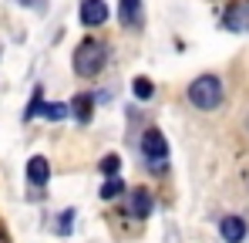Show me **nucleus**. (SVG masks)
Returning <instances> with one entry per match:
<instances>
[{
	"mask_svg": "<svg viewBox=\"0 0 249 243\" xmlns=\"http://www.w3.org/2000/svg\"><path fill=\"white\" fill-rule=\"evenodd\" d=\"M118 17L124 27H138L142 24V0H118Z\"/></svg>",
	"mask_w": 249,
	"mask_h": 243,
	"instance_id": "nucleus-8",
	"label": "nucleus"
},
{
	"mask_svg": "<svg viewBox=\"0 0 249 243\" xmlns=\"http://www.w3.org/2000/svg\"><path fill=\"white\" fill-rule=\"evenodd\" d=\"M98 169H101L105 176H118V169H122V159H118V156L111 152V156H105V159L98 162Z\"/></svg>",
	"mask_w": 249,
	"mask_h": 243,
	"instance_id": "nucleus-14",
	"label": "nucleus"
},
{
	"mask_svg": "<svg viewBox=\"0 0 249 243\" xmlns=\"http://www.w3.org/2000/svg\"><path fill=\"white\" fill-rule=\"evenodd\" d=\"M189 101L199 112H215L222 105V78L219 75H199L189 84Z\"/></svg>",
	"mask_w": 249,
	"mask_h": 243,
	"instance_id": "nucleus-1",
	"label": "nucleus"
},
{
	"mask_svg": "<svg viewBox=\"0 0 249 243\" xmlns=\"http://www.w3.org/2000/svg\"><path fill=\"white\" fill-rule=\"evenodd\" d=\"M41 115L47 122H61V119H68V115H71V105H61V101H44Z\"/></svg>",
	"mask_w": 249,
	"mask_h": 243,
	"instance_id": "nucleus-11",
	"label": "nucleus"
},
{
	"mask_svg": "<svg viewBox=\"0 0 249 243\" xmlns=\"http://www.w3.org/2000/svg\"><path fill=\"white\" fill-rule=\"evenodd\" d=\"M84 27H98L108 20V3L105 0H81V10H78Z\"/></svg>",
	"mask_w": 249,
	"mask_h": 243,
	"instance_id": "nucleus-4",
	"label": "nucleus"
},
{
	"mask_svg": "<svg viewBox=\"0 0 249 243\" xmlns=\"http://www.w3.org/2000/svg\"><path fill=\"white\" fill-rule=\"evenodd\" d=\"M122 193H124L122 176H108L105 186H101V200H115V196H122Z\"/></svg>",
	"mask_w": 249,
	"mask_h": 243,
	"instance_id": "nucleus-12",
	"label": "nucleus"
},
{
	"mask_svg": "<svg viewBox=\"0 0 249 243\" xmlns=\"http://www.w3.org/2000/svg\"><path fill=\"white\" fill-rule=\"evenodd\" d=\"M71 115L81 122V125H88L91 115H94V98H91V95H78V98L71 101Z\"/></svg>",
	"mask_w": 249,
	"mask_h": 243,
	"instance_id": "nucleus-9",
	"label": "nucleus"
},
{
	"mask_svg": "<svg viewBox=\"0 0 249 243\" xmlns=\"http://www.w3.org/2000/svg\"><path fill=\"white\" fill-rule=\"evenodd\" d=\"M131 213H135L138 220L152 216V196H148L145 189H135V193H131Z\"/></svg>",
	"mask_w": 249,
	"mask_h": 243,
	"instance_id": "nucleus-10",
	"label": "nucleus"
},
{
	"mask_svg": "<svg viewBox=\"0 0 249 243\" xmlns=\"http://www.w3.org/2000/svg\"><path fill=\"white\" fill-rule=\"evenodd\" d=\"M17 3H20V7H34V10H44V7H47L44 0H17Z\"/></svg>",
	"mask_w": 249,
	"mask_h": 243,
	"instance_id": "nucleus-17",
	"label": "nucleus"
},
{
	"mask_svg": "<svg viewBox=\"0 0 249 243\" xmlns=\"http://www.w3.org/2000/svg\"><path fill=\"white\" fill-rule=\"evenodd\" d=\"M71 226H74V209H64V213H61V220H57V233H61V237H68V233H71Z\"/></svg>",
	"mask_w": 249,
	"mask_h": 243,
	"instance_id": "nucleus-15",
	"label": "nucleus"
},
{
	"mask_svg": "<svg viewBox=\"0 0 249 243\" xmlns=\"http://www.w3.org/2000/svg\"><path fill=\"white\" fill-rule=\"evenodd\" d=\"M0 243H10V240H7V233H3V226H0Z\"/></svg>",
	"mask_w": 249,
	"mask_h": 243,
	"instance_id": "nucleus-18",
	"label": "nucleus"
},
{
	"mask_svg": "<svg viewBox=\"0 0 249 243\" xmlns=\"http://www.w3.org/2000/svg\"><path fill=\"white\" fill-rule=\"evenodd\" d=\"M142 156H145L152 172H162L168 165V142L159 128H145V135H142Z\"/></svg>",
	"mask_w": 249,
	"mask_h": 243,
	"instance_id": "nucleus-3",
	"label": "nucleus"
},
{
	"mask_svg": "<svg viewBox=\"0 0 249 243\" xmlns=\"http://www.w3.org/2000/svg\"><path fill=\"white\" fill-rule=\"evenodd\" d=\"M105 61H108V47H105L101 40L84 38L81 44L74 47V71H78L81 78H94V75L105 68Z\"/></svg>",
	"mask_w": 249,
	"mask_h": 243,
	"instance_id": "nucleus-2",
	"label": "nucleus"
},
{
	"mask_svg": "<svg viewBox=\"0 0 249 243\" xmlns=\"http://www.w3.org/2000/svg\"><path fill=\"white\" fill-rule=\"evenodd\" d=\"M226 27L229 31H249V0H232L226 7Z\"/></svg>",
	"mask_w": 249,
	"mask_h": 243,
	"instance_id": "nucleus-5",
	"label": "nucleus"
},
{
	"mask_svg": "<svg viewBox=\"0 0 249 243\" xmlns=\"http://www.w3.org/2000/svg\"><path fill=\"white\" fill-rule=\"evenodd\" d=\"M41 108H44V101H41V88L34 91V98H31V105H27V112H24V119L31 122L34 115H41Z\"/></svg>",
	"mask_w": 249,
	"mask_h": 243,
	"instance_id": "nucleus-16",
	"label": "nucleus"
},
{
	"mask_svg": "<svg viewBox=\"0 0 249 243\" xmlns=\"http://www.w3.org/2000/svg\"><path fill=\"white\" fill-rule=\"evenodd\" d=\"M219 233L226 243H243L246 240V220L243 216H222L219 220Z\"/></svg>",
	"mask_w": 249,
	"mask_h": 243,
	"instance_id": "nucleus-6",
	"label": "nucleus"
},
{
	"mask_svg": "<svg viewBox=\"0 0 249 243\" xmlns=\"http://www.w3.org/2000/svg\"><path fill=\"white\" fill-rule=\"evenodd\" d=\"M47 179H51V162L44 159V156H31V162H27V182L44 189Z\"/></svg>",
	"mask_w": 249,
	"mask_h": 243,
	"instance_id": "nucleus-7",
	"label": "nucleus"
},
{
	"mask_svg": "<svg viewBox=\"0 0 249 243\" xmlns=\"http://www.w3.org/2000/svg\"><path fill=\"white\" fill-rule=\"evenodd\" d=\"M131 95H135L138 101H148V98L155 95V88H152V81H148V78H135V81H131Z\"/></svg>",
	"mask_w": 249,
	"mask_h": 243,
	"instance_id": "nucleus-13",
	"label": "nucleus"
}]
</instances>
